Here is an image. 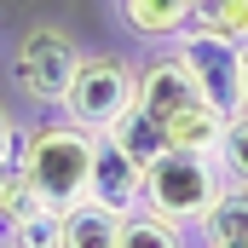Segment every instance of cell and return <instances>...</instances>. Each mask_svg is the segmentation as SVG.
<instances>
[{
    "label": "cell",
    "instance_id": "obj_4",
    "mask_svg": "<svg viewBox=\"0 0 248 248\" xmlns=\"http://www.w3.org/2000/svg\"><path fill=\"white\" fill-rule=\"evenodd\" d=\"M133 98H139V63L133 58H122V52H81L75 81H69L58 110H63V122L87 127V133H104Z\"/></svg>",
    "mask_w": 248,
    "mask_h": 248
},
{
    "label": "cell",
    "instance_id": "obj_9",
    "mask_svg": "<svg viewBox=\"0 0 248 248\" xmlns=\"http://www.w3.org/2000/svg\"><path fill=\"white\" fill-rule=\"evenodd\" d=\"M116 12L139 41H173L190 29V0H116Z\"/></svg>",
    "mask_w": 248,
    "mask_h": 248
},
{
    "label": "cell",
    "instance_id": "obj_15",
    "mask_svg": "<svg viewBox=\"0 0 248 248\" xmlns=\"http://www.w3.org/2000/svg\"><path fill=\"white\" fill-rule=\"evenodd\" d=\"M190 29H208L219 41H248V0H196L190 6Z\"/></svg>",
    "mask_w": 248,
    "mask_h": 248
},
{
    "label": "cell",
    "instance_id": "obj_16",
    "mask_svg": "<svg viewBox=\"0 0 248 248\" xmlns=\"http://www.w3.org/2000/svg\"><path fill=\"white\" fill-rule=\"evenodd\" d=\"M219 127H225V116L219 110H190V116H179V122L168 127V150H190V156H214V144H219Z\"/></svg>",
    "mask_w": 248,
    "mask_h": 248
},
{
    "label": "cell",
    "instance_id": "obj_17",
    "mask_svg": "<svg viewBox=\"0 0 248 248\" xmlns=\"http://www.w3.org/2000/svg\"><path fill=\"white\" fill-rule=\"evenodd\" d=\"M35 202H41V196L29 185V173H23L17 162H6V168H0V231H6L23 208H35Z\"/></svg>",
    "mask_w": 248,
    "mask_h": 248
},
{
    "label": "cell",
    "instance_id": "obj_8",
    "mask_svg": "<svg viewBox=\"0 0 248 248\" xmlns=\"http://www.w3.org/2000/svg\"><path fill=\"white\" fill-rule=\"evenodd\" d=\"M202 248H248V185H225L214 208L196 219Z\"/></svg>",
    "mask_w": 248,
    "mask_h": 248
},
{
    "label": "cell",
    "instance_id": "obj_5",
    "mask_svg": "<svg viewBox=\"0 0 248 248\" xmlns=\"http://www.w3.org/2000/svg\"><path fill=\"white\" fill-rule=\"evenodd\" d=\"M168 52L190 69V81L208 98V110H219V116L243 110V46L237 41H219L208 29H185V35L168 41Z\"/></svg>",
    "mask_w": 248,
    "mask_h": 248
},
{
    "label": "cell",
    "instance_id": "obj_20",
    "mask_svg": "<svg viewBox=\"0 0 248 248\" xmlns=\"http://www.w3.org/2000/svg\"><path fill=\"white\" fill-rule=\"evenodd\" d=\"M190 6H196V0H190Z\"/></svg>",
    "mask_w": 248,
    "mask_h": 248
},
{
    "label": "cell",
    "instance_id": "obj_10",
    "mask_svg": "<svg viewBox=\"0 0 248 248\" xmlns=\"http://www.w3.org/2000/svg\"><path fill=\"white\" fill-rule=\"evenodd\" d=\"M98 139H104L110 150H122V156H133V162H156V156L168 150V133H162V127L150 122V116H144L139 104H127V110H122V116H116L110 127H104Z\"/></svg>",
    "mask_w": 248,
    "mask_h": 248
},
{
    "label": "cell",
    "instance_id": "obj_7",
    "mask_svg": "<svg viewBox=\"0 0 248 248\" xmlns=\"http://www.w3.org/2000/svg\"><path fill=\"white\" fill-rule=\"evenodd\" d=\"M139 190H144V162H133V156L110 150V144L98 139L87 202H104V208H116V214H133V208H139Z\"/></svg>",
    "mask_w": 248,
    "mask_h": 248
},
{
    "label": "cell",
    "instance_id": "obj_11",
    "mask_svg": "<svg viewBox=\"0 0 248 248\" xmlns=\"http://www.w3.org/2000/svg\"><path fill=\"white\" fill-rule=\"evenodd\" d=\"M122 243V214L104 202H75L63 208V248H116Z\"/></svg>",
    "mask_w": 248,
    "mask_h": 248
},
{
    "label": "cell",
    "instance_id": "obj_2",
    "mask_svg": "<svg viewBox=\"0 0 248 248\" xmlns=\"http://www.w3.org/2000/svg\"><path fill=\"white\" fill-rule=\"evenodd\" d=\"M225 190V173L214 156H190V150H162L156 162H144V190H139V208L173 219V225H196L214 196Z\"/></svg>",
    "mask_w": 248,
    "mask_h": 248
},
{
    "label": "cell",
    "instance_id": "obj_6",
    "mask_svg": "<svg viewBox=\"0 0 248 248\" xmlns=\"http://www.w3.org/2000/svg\"><path fill=\"white\" fill-rule=\"evenodd\" d=\"M133 104H139V110H144L150 122L162 127V133H168V127L179 122V116L202 110L208 98L196 93L190 69H185L179 58H173V52H156L150 63H139V98H133Z\"/></svg>",
    "mask_w": 248,
    "mask_h": 248
},
{
    "label": "cell",
    "instance_id": "obj_3",
    "mask_svg": "<svg viewBox=\"0 0 248 248\" xmlns=\"http://www.w3.org/2000/svg\"><path fill=\"white\" fill-rule=\"evenodd\" d=\"M75 63H81V46L75 35L58 29V23H29L17 41H12V87L41 104V110H58L69 81H75Z\"/></svg>",
    "mask_w": 248,
    "mask_h": 248
},
{
    "label": "cell",
    "instance_id": "obj_12",
    "mask_svg": "<svg viewBox=\"0 0 248 248\" xmlns=\"http://www.w3.org/2000/svg\"><path fill=\"white\" fill-rule=\"evenodd\" d=\"M0 248H63V214L46 208V202L23 208V214L0 231Z\"/></svg>",
    "mask_w": 248,
    "mask_h": 248
},
{
    "label": "cell",
    "instance_id": "obj_1",
    "mask_svg": "<svg viewBox=\"0 0 248 248\" xmlns=\"http://www.w3.org/2000/svg\"><path fill=\"white\" fill-rule=\"evenodd\" d=\"M93 156H98V133H87L75 122H41V127H29L23 144H17V168L29 173L35 196L46 208H58V214L75 208V202H87Z\"/></svg>",
    "mask_w": 248,
    "mask_h": 248
},
{
    "label": "cell",
    "instance_id": "obj_19",
    "mask_svg": "<svg viewBox=\"0 0 248 248\" xmlns=\"http://www.w3.org/2000/svg\"><path fill=\"white\" fill-rule=\"evenodd\" d=\"M243 104H248V41H243Z\"/></svg>",
    "mask_w": 248,
    "mask_h": 248
},
{
    "label": "cell",
    "instance_id": "obj_18",
    "mask_svg": "<svg viewBox=\"0 0 248 248\" xmlns=\"http://www.w3.org/2000/svg\"><path fill=\"white\" fill-rule=\"evenodd\" d=\"M17 144H23V127H17V116L0 104V168H6V162H17Z\"/></svg>",
    "mask_w": 248,
    "mask_h": 248
},
{
    "label": "cell",
    "instance_id": "obj_14",
    "mask_svg": "<svg viewBox=\"0 0 248 248\" xmlns=\"http://www.w3.org/2000/svg\"><path fill=\"white\" fill-rule=\"evenodd\" d=\"M214 162H219L225 185H248V104L225 116V127H219V144H214Z\"/></svg>",
    "mask_w": 248,
    "mask_h": 248
},
{
    "label": "cell",
    "instance_id": "obj_13",
    "mask_svg": "<svg viewBox=\"0 0 248 248\" xmlns=\"http://www.w3.org/2000/svg\"><path fill=\"white\" fill-rule=\"evenodd\" d=\"M116 248H190V243H185V225H173L150 208H133V214H122V243Z\"/></svg>",
    "mask_w": 248,
    "mask_h": 248
}]
</instances>
